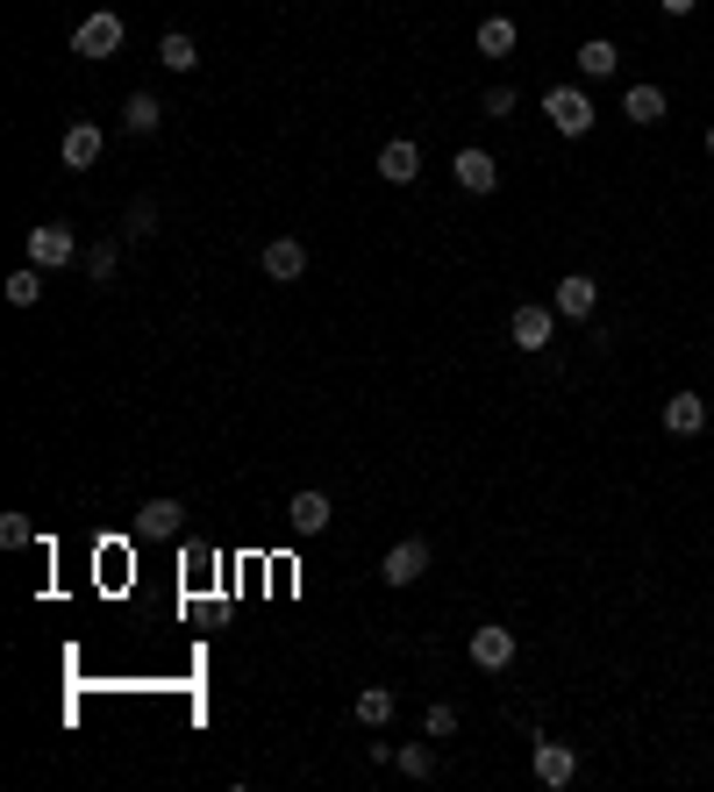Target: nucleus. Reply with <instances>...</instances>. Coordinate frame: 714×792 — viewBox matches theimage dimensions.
I'll return each instance as SVG.
<instances>
[{
  "label": "nucleus",
  "mask_w": 714,
  "mask_h": 792,
  "mask_svg": "<svg viewBox=\"0 0 714 792\" xmlns=\"http://www.w3.org/2000/svg\"><path fill=\"white\" fill-rule=\"evenodd\" d=\"M121 36H129V29H121V14H86L79 29H72V57H115L121 51Z\"/></svg>",
  "instance_id": "1"
},
{
  "label": "nucleus",
  "mask_w": 714,
  "mask_h": 792,
  "mask_svg": "<svg viewBox=\"0 0 714 792\" xmlns=\"http://www.w3.org/2000/svg\"><path fill=\"white\" fill-rule=\"evenodd\" d=\"M72 257H79V236H72L65 222H43V228H29V265H43V271H65Z\"/></svg>",
  "instance_id": "2"
},
{
  "label": "nucleus",
  "mask_w": 714,
  "mask_h": 792,
  "mask_svg": "<svg viewBox=\"0 0 714 792\" xmlns=\"http://www.w3.org/2000/svg\"><path fill=\"white\" fill-rule=\"evenodd\" d=\"M543 115L557 121V136H586L594 129V100H586L579 86H551V94H543Z\"/></svg>",
  "instance_id": "3"
},
{
  "label": "nucleus",
  "mask_w": 714,
  "mask_h": 792,
  "mask_svg": "<svg viewBox=\"0 0 714 792\" xmlns=\"http://www.w3.org/2000/svg\"><path fill=\"white\" fill-rule=\"evenodd\" d=\"M529 764H536V779L551 785V792H565L572 779H579V757H572V742H551V736L536 742V757H529Z\"/></svg>",
  "instance_id": "4"
},
{
  "label": "nucleus",
  "mask_w": 714,
  "mask_h": 792,
  "mask_svg": "<svg viewBox=\"0 0 714 792\" xmlns=\"http://www.w3.org/2000/svg\"><path fill=\"white\" fill-rule=\"evenodd\" d=\"M422 571H429V543H422V536L393 543V550H386V565H379V578H386V586H415Z\"/></svg>",
  "instance_id": "5"
},
{
  "label": "nucleus",
  "mask_w": 714,
  "mask_h": 792,
  "mask_svg": "<svg viewBox=\"0 0 714 792\" xmlns=\"http://www.w3.org/2000/svg\"><path fill=\"white\" fill-rule=\"evenodd\" d=\"M472 664H479V672H508V664H514V629H500V621L472 629Z\"/></svg>",
  "instance_id": "6"
},
{
  "label": "nucleus",
  "mask_w": 714,
  "mask_h": 792,
  "mask_svg": "<svg viewBox=\"0 0 714 792\" xmlns=\"http://www.w3.org/2000/svg\"><path fill=\"white\" fill-rule=\"evenodd\" d=\"M594 308H600V286L586 279V271H565V279H557V314H565V322H586Z\"/></svg>",
  "instance_id": "7"
},
{
  "label": "nucleus",
  "mask_w": 714,
  "mask_h": 792,
  "mask_svg": "<svg viewBox=\"0 0 714 792\" xmlns=\"http://www.w3.org/2000/svg\"><path fill=\"white\" fill-rule=\"evenodd\" d=\"M508 336H514V350H543V343L557 336V314H551V308H514Z\"/></svg>",
  "instance_id": "8"
},
{
  "label": "nucleus",
  "mask_w": 714,
  "mask_h": 792,
  "mask_svg": "<svg viewBox=\"0 0 714 792\" xmlns=\"http://www.w3.org/2000/svg\"><path fill=\"white\" fill-rule=\"evenodd\" d=\"M379 172H386V186H415L422 179V150L407 143V136H393V143L379 150Z\"/></svg>",
  "instance_id": "9"
},
{
  "label": "nucleus",
  "mask_w": 714,
  "mask_h": 792,
  "mask_svg": "<svg viewBox=\"0 0 714 792\" xmlns=\"http://www.w3.org/2000/svg\"><path fill=\"white\" fill-rule=\"evenodd\" d=\"M57 158H65L72 172H94V164H100V129H94V121H72L65 143H57Z\"/></svg>",
  "instance_id": "10"
},
{
  "label": "nucleus",
  "mask_w": 714,
  "mask_h": 792,
  "mask_svg": "<svg viewBox=\"0 0 714 792\" xmlns=\"http://www.w3.org/2000/svg\"><path fill=\"white\" fill-rule=\"evenodd\" d=\"M265 271H271V279H300V271H308V243H300V236H271L265 243Z\"/></svg>",
  "instance_id": "11"
},
{
  "label": "nucleus",
  "mask_w": 714,
  "mask_h": 792,
  "mask_svg": "<svg viewBox=\"0 0 714 792\" xmlns=\"http://www.w3.org/2000/svg\"><path fill=\"white\" fill-rule=\"evenodd\" d=\"M664 429L672 436H701L707 429V400L701 393H672V400H664Z\"/></svg>",
  "instance_id": "12"
},
{
  "label": "nucleus",
  "mask_w": 714,
  "mask_h": 792,
  "mask_svg": "<svg viewBox=\"0 0 714 792\" xmlns=\"http://www.w3.org/2000/svg\"><path fill=\"white\" fill-rule=\"evenodd\" d=\"M286 522H294V536H322L329 528V493H294V507H286Z\"/></svg>",
  "instance_id": "13"
},
{
  "label": "nucleus",
  "mask_w": 714,
  "mask_h": 792,
  "mask_svg": "<svg viewBox=\"0 0 714 792\" xmlns=\"http://www.w3.org/2000/svg\"><path fill=\"white\" fill-rule=\"evenodd\" d=\"M450 172H458L465 193H493V186H500V164L486 158V150H458V164H450Z\"/></svg>",
  "instance_id": "14"
},
{
  "label": "nucleus",
  "mask_w": 714,
  "mask_h": 792,
  "mask_svg": "<svg viewBox=\"0 0 714 792\" xmlns=\"http://www.w3.org/2000/svg\"><path fill=\"white\" fill-rule=\"evenodd\" d=\"M136 528H143V536H158V543H172L179 528H187V507H179V500H150V507L136 514Z\"/></svg>",
  "instance_id": "15"
},
{
  "label": "nucleus",
  "mask_w": 714,
  "mask_h": 792,
  "mask_svg": "<svg viewBox=\"0 0 714 792\" xmlns=\"http://www.w3.org/2000/svg\"><path fill=\"white\" fill-rule=\"evenodd\" d=\"M393 707H401V699H393V685H364V693H358V707H351V714H358V721H364V728H386V721H393Z\"/></svg>",
  "instance_id": "16"
},
{
  "label": "nucleus",
  "mask_w": 714,
  "mask_h": 792,
  "mask_svg": "<svg viewBox=\"0 0 714 792\" xmlns=\"http://www.w3.org/2000/svg\"><path fill=\"white\" fill-rule=\"evenodd\" d=\"M621 115H629L636 129H650V121H664V94L658 86H629V94H621Z\"/></svg>",
  "instance_id": "17"
},
{
  "label": "nucleus",
  "mask_w": 714,
  "mask_h": 792,
  "mask_svg": "<svg viewBox=\"0 0 714 792\" xmlns=\"http://www.w3.org/2000/svg\"><path fill=\"white\" fill-rule=\"evenodd\" d=\"M514 43H522V29H514L508 14H486V22H479V51H486V57H508Z\"/></svg>",
  "instance_id": "18"
},
{
  "label": "nucleus",
  "mask_w": 714,
  "mask_h": 792,
  "mask_svg": "<svg viewBox=\"0 0 714 792\" xmlns=\"http://www.w3.org/2000/svg\"><path fill=\"white\" fill-rule=\"evenodd\" d=\"M615 65H621V51L607 36H594V43H579V72L586 79H615Z\"/></svg>",
  "instance_id": "19"
},
{
  "label": "nucleus",
  "mask_w": 714,
  "mask_h": 792,
  "mask_svg": "<svg viewBox=\"0 0 714 792\" xmlns=\"http://www.w3.org/2000/svg\"><path fill=\"white\" fill-rule=\"evenodd\" d=\"M158 121H164L158 100H150V94H129V108H121V129H129V136H150Z\"/></svg>",
  "instance_id": "20"
},
{
  "label": "nucleus",
  "mask_w": 714,
  "mask_h": 792,
  "mask_svg": "<svg viewBox=\"0 0 714 792\" xmlns=\"http://www.w3.org/2000/svg\"><path fill=\"white\" fill-rule=\"evenodd\" d=\"M158 65H164V72H193V65H201V51H193V36H179V29H172V36L158 43Z\"/></svg>",
  "instance_id": "21"
},
{
  "label": "nucleus",
  "mask_w": 714,
  "mask_h": 792,
  "mask_svg": "<svg viewBox=\"0 0 714 792\" xmlns=\"http://www.w3.org/2000/svg\"><path fill=\"white\" fill-rule=\"evenodd\" d=\"M8 300H14V308H36V300H43V265H22V271H14V279H8Z\"/></svg>",
  "instance_id": "22"
},
{
  "label": "nucleus",
  "mask_w": 714,
  "mask_h": 792,
  "mask_svg": "<svg viewBox=\"0 0 714 792\" xmlns=\"http://www.w3.org/2000/svg\"><path fill=\"white\" fill-rule=\"evenodd\" d=\"M115 271H121V250H115V243H94V250H86V279L115 286Z\"/></svg>",
  "instance_id": "23"
},
{
  "label": "nucleus",
  "mask_w": 714,
  "mask_h": 792,
  "mask_svg": "<svg viewBox=\"0 0 714 792\" xmlns=\"http://www.w3.org/2000/svg\"><path fill=\"white\" fill-rule=\"evenodd\" d=\"M393 764H401L407 779H436V750H429V742H407V750H393Z\"/></svg>",
  "instance_id": "24"
},
{
  "label": "nucleus",
  "mask_w": 714,
  "mask_h": 792,
  "mask_svg": "<svg viewBox=\"0 0 714 792\" xmlns=\"http://www.w3.org/2000/svg\"><path fill=\"white\" fill-rule=\"evenodd\" d=\"M422 728H429V742H450V736H458V707H450V699H436V707L422 714Z\"/></svg>",
  "instance_id": "25"
},
{
  "label": "nucleus",
  "mask_w": 714,
  "mask_h": 792,
  "mask_svg": "<svg viewBox=\"0 0 714 792\" xmlns=\"http://www.w3.org/2000/svg\"><path fill=\"white\" fill-rule=\"evenodd\" d=\"M150 222H158V207H150V201H129V222H121V236H150Z\"/></svg>",
  "instance_id": "26"
},
{
  "label": "nucleus",
  "mask_w": 714,
  "mask_h": 792,
  "mask_svg": "<svg viewBox=\"0 0 714 792\" xmlns=\"http://www.w3.org/2000/svg\"><path fill=\"white\" fill-rule=\"evenodd\" d=\"M29 536H36V528H29V522H22V514H0V543H8V550H22V543H29Z\"/></svg>",
  "instance_id": "27"
},
{
  "label": "nucleus",
  "mask_w": 714,
  "mask_h": 792,
  "mask_svg": "<svg viewBox=\"0 0 714 792\" xmlns=\"http://www.w3.org/2000/svg\"><path fill=\"white\" fill-rule=\"evenodd\" d=\"M486 115H493V121L514 115V86H493V94H486Z\"/></svg>",
  "instance_id": "28"
},
{
  "label": "nucleus",
  "mask_w": 714,
  "mask_h": 792,
  "mask_svg": "<svg viewBox=\"0 0 714 792\" xmlns=\"http://www.w3.org/2000/svg\"><path fill=\"white\" fill-rule=\"evenodd\" d=\"M658 8H664V14H693V8H701V0H658Z\"/></svg>",
  "instance_id": "29"
},
{
  "label": "nucleus",
  "mask_w": 714,
  "mask_h": 792,
  "mask_svg": "<svg viewBox=\"0 0 714 792\" xmlns=\"http://www.w3.org/2000/svg\"><path fill=\"white\" fill-rule=\"evenodd\" d=\"M707 158H714V129H707Z\"/></svg>",
  "instance_id": "30"
}]
</instances>
